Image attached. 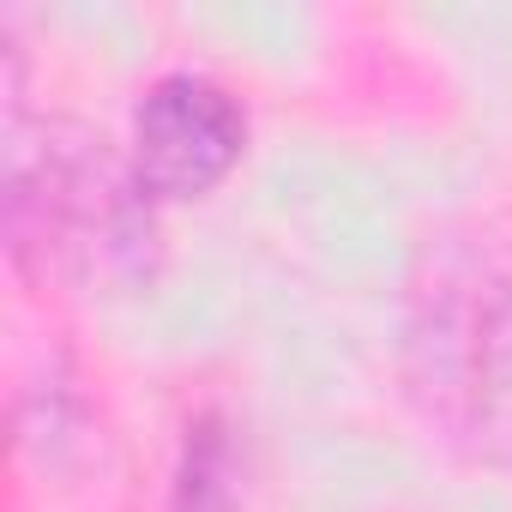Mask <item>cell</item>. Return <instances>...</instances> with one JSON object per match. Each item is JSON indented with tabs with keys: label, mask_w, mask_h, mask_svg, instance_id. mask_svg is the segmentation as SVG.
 <instances>
[{
	"label": "cell",
	"mask_w": 512,
	"mask_h": 512,
	"mask_svg": "<svg viewBox=\"0 0 512 512\" xmlns=\"http://www.w3.org/2000/svg\"><path fill=\"white\" fill-rule=\"evenodd\" d=\"M7 260L25 284H139L157 260V205L79 115H31L7 79Z\"/></svg>",
	"instance_id": "1"
},
{
	"label": "cell",
	"mask_w": 512,
	"mask_h": 512,
	"mask_svg": "<svg viewBox=\"0 0 512 512\" xmlns=\"http://www.w3.org/2000/svg\"><path fill=\"white\" fill-rule=\"evenodd\" d=\"M404 398L422 428L476 458L512 464V260L476 235H440L410 272Z\"/></svg>",
	"instance_id": "2"
},
{
	"label": "cell",
	"mask_w": 512,
	"mask_h": 512,
	"mask_svg": "<svg viewBox=\"0 0 512 512\" xmlns=\"http://www.w3.org/2000/svg\"><path fill=\"white\" fill-rule=\"evenodd\" d=\"M241 151H247V103L223 79L199 67H169L139 91L127 121V163L157 211L223 187Z\"/></svg>",
	"instance_id": "3"
},
{
	"label": "cell",
	"mask_w": 512,
	"mask_h": 512,
	"mask_svg": "<svg viewBox=\"0 0 512 512\" xmlns=\"http://www.w3.org/2000/svg\"><path fill=\"white\" fill-rule=\"evenodd\" d=\"M241 482H247V464H241L235 422L217 404L193 410L175 446L163 512H241Z\"/></svg>",
	"instance_id": "4"
}]
</instances>
